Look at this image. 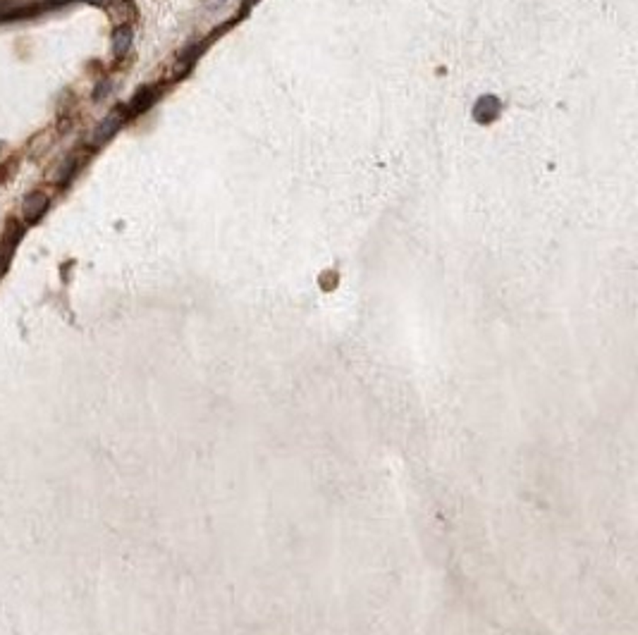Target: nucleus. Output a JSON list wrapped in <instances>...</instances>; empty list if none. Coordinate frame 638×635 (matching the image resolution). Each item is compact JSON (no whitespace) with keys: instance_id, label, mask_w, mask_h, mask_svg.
Returning <instances> with one entry per match:
<instances>
[{"instance_id":"3","label":"nucleus","mask_w":638,"mask_h":635,"mask_svg":"<svg viewBox=\"0 0 638 635\" xmlns=\"http://www.w3.org/2000/svg\"><path fill=\"white\" fill-rule=\"evenodd\" d=\"M46 208H48V196L46 194H41V191L29 194V196L24 198V203H22V213H24V218H27V222H36V220L43 215V210Z\"/></svg>"},{"instance_id":"5","label":"nucleus","mask_w":638,"mask_h":635,"mask_svg":"<svg viewBox=\"0 0 638 635\" xmlns=\"http://www.w3.org/2000/svg\"><path fill=\"white\" fill-rule=\"evenodd\" d=\"M132 46V29L129 27H120L112 36V50L115 55H124Z\"/></svg>"},{"instance_id":"2","label":"nucleus","mask_w":638,"mask_h":635,"mask_svg":"<svg viewBox=\"0 0 638 635\" xmlns=\"http://www.w3.org/2000/svg\"><path fill=\"white\" fill-rule=\"evenodd\" d=\"M156 98H158V89H156V86H144V89H139L134 93V98L129 100V105L124 108V110H127V117L146 112L151 105L156 103Z\"/></svg>"},{"instance_id":"4","label":"nucleus","mask_w":638,"mask_h":635,"mask_svg":"<svg viewBox=\"0 0 638 635\" xmlns=\"http://www.w3.org/2000/svg\"><path fill=\"white\" fill-rule=\"evenodd\" d=\"M500 110H502L500 98L483 96V98H478L476 108H473V117H476L478 122H492V119L500 115Z\"/></svg>"},{"instance_id":"1","label":"nucleus","mask_w":638,"mask_h":635,"mask_svg":"<svg viewBox=\"0 0 638 635\" xmlns=\"http://www.w3.org/2000/svg\"><path fill=\"white\" fill-rule=\"evenodd\" d=\"M124 119H127V110L124 108H117V110H112L108 117L103 119V122L98 124L96 127V134H93V143H103V141H108L112 134H115V131L122 127L124 124Z\"/></svg>"}]
</instances>
